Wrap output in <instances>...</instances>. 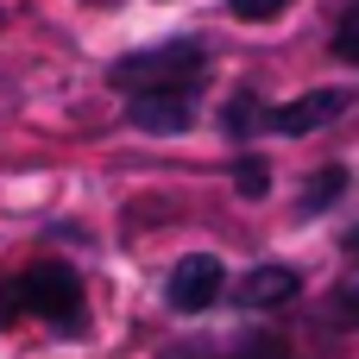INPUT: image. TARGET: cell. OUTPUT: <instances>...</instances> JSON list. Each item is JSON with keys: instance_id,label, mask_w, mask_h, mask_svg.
Wrapping results in <instances>:
<instances>
[{"instance_id": "cell-1", "label": "cell", "mask_w": 359, "mask_h": 359, "mask_svg": "<svg viewBox=\"0 0 359 359\" xmlns=\"http://www.w3.org/2000/svg\"><path fill=\"white\" fill-rule=\"evenodd\" d=\"M202 69H208L202 44L177 38V44H151L139 57H120L114 63V88H126V95H139V88H196Z\"/></svg>"}, {"instance_id": "cell-2", "label": "cell", "mask_w": 359, "mask_h": 359, "mask_svg": "<svg viewBox=\"0 0 359 359\" xmlns=\"http://www.w3.org/2000/svg\"><path fill=\"white\" fill-rule=\"evenodd\" d=\"M6 303H13V309H32V316H50V322H63V328H76V316H82V278H76L69 265L44 259V265H32V271L6 290Z\"/></svg>"}, {"instance_id": "cell-3", "label": "cell", "mask_w": 359, "mask_h": 359, "mask_svg": "<svg viewBox=\"0 0 359 359\" xmlns=\"http://www.w3.org/2000/svg\"><path fill=\"white\" fill-rule=\"evenodd\" d=\"M221 284H227L221 259H215V252H189V259L170 271V284H164V303H170L177 316H196V309H208V303L221 297Z\"/></svg>"}, {"instance_id": "cell-4", "label": "cell", "mask_w": 359, "mask_h": 359, "mask_svg": "<svg viewBox=\"0 0 359 359\" xmlns=\"http://www.w3.org/2000/svg\"><path fill=\"white\" fill-rule=\"evenodd\" d=\"M341 107H347V95H341V88H309V95H297V101L271 107V114H265V126H271V133H284V139H303V133L328 126Z\"/></svg>"}, {"instance_id": "cell-5", "label": "cell", "mask_w": 359, "mask_h": 359, "mask_svg": "<svg viewBox=\"0 0 359 359\" xmlns=\"http://www.w3.org/2000/svg\"><path fill=\"white\" fill-rule=\"evenodd\" d=\"M126 120L139 133H189V88H139Z\"/></svg>"}, {"instance_id": "cell-6", "label": "cell", "mask_w": 359, "mask_h": 359, "mask_svg": "<svg viewBox=\"0 0 359 359\" xmlns=\"http://www.w3.org/2000/svg\"><path fill=\"white\" fill-rule=\"evenodd\" d=\"M297 297V265H252L240 284V309H278Z\"/></svg>"}, {"instance_id": "cell-7", "label": "cell", "mask_w": 359, "mask_h": 359, "mask_svg": "<svg viewBox=\"0 0 359 359\" xmlns=\"http://www.w3.org/2000/svg\"><path fill=\"white\" fill-rule=\"evenodd\" d=\"M233 189H240V196H265V189H271L265 158H240V164H233Z\"/></svg>"}, {"instance_id": "cell-8", "label": "cell", "mask_w": 359, "mask_h": 359, "mask_svg": "<svg viewBox=\"0 0 359 359\" xmlns=\"http://www.w3.org/2000/svg\"><path fill=\"white\" fill-rule=\"evenodd\" d=\"M246 126H259V101H252V95H233V101H227V133L240 139Z\"/></svg>"}, {"instance_id": "cell-9", "label": "cell", "mask_w": 359, "mask_h": 359, "mask_svg": "<svg viewBox=\"0 0 359 359\" xmlns=\"http://www.w3.org/2000/svg\"><path fill=\"white\" fill-rule=\"evenodd\" d=\"M347 183V170H322L316 183H309V196H303V208H322V202H334V189Z\"/></svg>"}, {"instance_id": "cell-10", "label": "cell", "mask_w": 359, "mask_h": 359, "mask_svg": "<svg viewBox=\"0 0 359 359\" xmlns=\"http://www.w3.org/2000/svg\"><path fill=\"white\" fill-rule=\"evenodd\" d=\"M334 50H341L347 63H359V6L341 19V32H334Z\"/></svg>"}, {"instance_id": "cell-11", "label": "cell", "mask_w": 359, "mask_h": 359, "mask_svg": "<svg viewBox=\"0 0 359 359\" xmlns=\"http://www.w3.org/2000/svg\"><path fill=\"white\" fill-rule=\"evenodd\" d=\"M227 6H233L240 19H278V13H284L290 0H227Z\"/></svg>"}, {"instance_id": "cell-12", "label": "cell", "mask_w": 359, "mask_h": 359, "mask_svg": "<svg viewBox=\"0 0 359 359\" xmlns=\"http://www.w3.org/2000/svg\"><path fill=\"white\" fill-rule=\"evenodd\" d=\"M341 322H359V290H341Z\"/></svg>"}, {"instance_id": "cell-13", "label": "cell", "mask_w": 359, "mask_h": 359, "mask_svg": "<svg viewBox=\"0 0 359 359\" xmlns=\"http://www.w3.org/2000/svg\"><path fill=\"white\" fill-rule=\"evenodd\" d=\"M347 252H353V259H359V227H353V233H347Z\"/></svg>"}]
</instances>
